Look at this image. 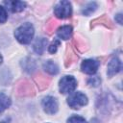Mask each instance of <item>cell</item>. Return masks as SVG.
Wrapping results in <instances>:
<instances>
[{
    "label": "cell",
    "instance_id": "15",
    "mask_svg": "<svg viewBox=\"0 0 123 123\" xmlns=\"http://www.w3.org/2000/svg\"><path fill=\"white\" fill-rule=\"evenodd\" d=\"M77 59H78L77 54H75V52L72 50V48L70 47V45H67L66 52H65V58H64V64H65V66L68 67V66L71 65Z\"/></svg>",
    "mask_w": 123,
    "mask_h": 123
},
{
    "label": "cell",
    "instance_id": "18",
    "mask_svg": "<svg viewBox=\"0 0 123 123\" xmlns=\"http://www.w3.org/2000/svg\"><path fill=\"white\" fill-rule=\"evenodd\" d=\"M12 104L11 98L3 92H0V113L7 110Z\"/></svg>",
    "mask_w": 123,
    "mask_h": 123
},
{
    "label": "cell",
    "instance_id": "29",
    "mask_svg": "<svg viewBox=\"0 0 123 123\" xmlns=\"http://www.w3.org/2000/svg\"><path fill=\"white\" fill-rule=\"evenodd\" d=\"M2 61H3V58H2V56H1V54H0V64L2 63Z\"/></svg>",
    "mask_w": 123,
    "mask_h": 123
},
{
    "label": "cell",
    "instance_id": "14",
    "mask_svg": "<svg viewBox=\"0 0 123 123\" xmlns=\"http://www.w3.org/2000/svg\"><path fill=\"white\" fill-rule=\"evenodd\" d=\"M46 45H47V39L44 38V37H37L33 45V48H34V51L38 54V55H41L45 48H46Z\"/></svg>",
    "mask_w": 123,
    "mask_h": 123
},
{
    "label": "cell",
    "instance_id": "17",
    "mask_svg": "<svg viewBox=\"0 0 123 123\" xmlns=\"http://www.w3.org/2000/svg\"><path fill=\"white\" fill-rule=\"evenodd\" d=\"M12 73L9 69L3 68L0 70V85L7 86L11 83L12 81Z\"/></svg>",
    "mask_w": 123,
    "mask_h": 123
},
{
    "label": "cell",
    "instance_id": "19",
    "mask_svg": "<svg viewBox=\"0 0 123 123\" xmlns=\"http://www.w3.org/2000/svg\"><path fill=\"white\" fill-rule=\"evenodd\" d=\"M73 44L75 45V47L77 48V50L79 52H85L86 49H87V44L86 42L85 41L84 38L80 37H76L73 40Z\"/></svg>",
    "mask_w": 123,
    "mask_h": 123
},
{
    "label": "cell",
    "instance_id": "11",
    "mask_svg": "<svg viewBox=\"0 0 123 123\" xmlns=\"http://www.w3.org/2000/svg\"><path fill=\"white\" fill-rule=\"evenodd\" d=\"M34 81H35V83L37 84L38 89L43 90V89H45V88L49 86L51 79H50L49 77H47L46 75H43V74H41V73H38V74H37V75L34 77Z\"/></svg>",
    "mask_w": 123,
    "mask_h": 123
},
{
    "label": "cell",
    "instance_id": "8",
    "mask_svg": "<svg viewBox=\"0 0 123 123\" xmlns=\"http://www.w3.org/2000/svg\"><path fill=\"white\" fill-rule=\"evenodd\" d=\"M121 66H122V64H121L120 60L118 58H116V57L112 58L110 61V62L108 63V69H107L108 76L109 77H112L113 75L117 74L121 70Z\"/></svg>",
    "mask_w": 123,
    "mask_h": 123
},
{
    "label": "cell",
    "instance_id": "26",
    "mask_svg": "<svg viewBox=\"0 0 123 123\" xmlns=\"http://www.w3.org/2000/svg\"><path fill=\"white\" fill-rule=\"evenodd\" d=\"M115 21L118 23V24H122V14L121 13H118L115 15Z\"/></svg>",
    "mask_w": 123,
    "mask_h": 123
},
{
    "label": "cell",
    "instance_id": "4",
    "mask_svg": "<svg viewBox=\"0 0 123 123\" xmlns=\"http://www.w3.org/2000/svg\"><path fill=\"white\" fill-rule=\"evenodd\" d=\"M67 104L69 105L70 108L74 110H79L87 104V97L86 94L80 91H77V92L72 93L67 98Z\"/></svg>",
    "mask_w": 123,
    "mask_h": 123
},
{
    "label": "cell",
    "instance_id": "12",
    "mask_svg": "<svg viewBox=\"0 0 123 123\" xmlns=\"http://www.w3.org/2000/svg\"><path fill=\"white\" fill-rule=\"evenodd\" d=\"M4 3L12 12H22L26 7V3L23 1H5Z\"/></svg>",
    "mask_w": 123,
    "mask_h": 123
},
{
    "label": "cell",
    "instance_id": "22",
    "mask_svg": "<svg viewBox=\"0 0 123 123\" xmlns=\"http://www.w3.org/2000/svg\"><path fill=\"white\" fill-rule=\"evenodd\" d=\"M57 25H58V22H57L56 20H54V19H49V21H48L47 24H46V32H47L49 35H51V34L54 32V30H55V28L57 27Z\"/></svg>",
    "mask_w": 123,
    "mask_h": 123
},
{
    "label": "cell",
    "instance_id": "9",
    "mask_svg": "<svg viewBox=\"0 0 123 123\" xmlns=\"http://www.w3.org/2000/svg\"><path fill=\"white\" fill-rule=\"evenodd\" d=\"M97 25H103V26H105V27H107L109 29H112L113 28V24L111 23V21L110 20V18L106 14H103L100 17H97V18L93 19L90 22V28H94Z\"/></svg>",
    "mask_w": 123,
    "mask_h": 123
},
{
    "label": "cell",
    "instance_id": "6",
    "mask_svg": "<svg viewBox=\"0 0 123 123\" xmlns=\"http://www.w3.org/2000/svg\"><path fill=\"white\" fill-rule=\"evenodd\" d=\"M99 65H100V62L98 61L92 60V59H87V60L83 61V62L81 64V69L84 73L92 75L97 72Z\"/></svg>",
    "mask_w": 123,
    "mask_h": 123
},
{
    "label": "cell",
    "instance_id": "25",
    "mask_svg": "<svg viewBox=\"0 0 123 123\" xmlns=\"http://www.w3.org/2000/svg\"><path fill=\"white\" fill-rule=\"evenodd\" d=\"M8 19V13L3 6H0V23H5Z\"/></svg>",
    "mask_w": 123,
    "mask_h": 123
},
{
    "label": "cell",
    "instance_id": "28",
    "mask_svg": "<svg viewBox=\"0 0 123 123\" xmlns=\"http://www.w3.org/2000/svg\"><path fill=\"white\" fill-rule=\"evenodd\" d=\"M90 123H99V120L96 119V118H93V119L90 120Z\"/></svg>",
    "mask_w": 123,
    "mask_h": 123
},
{
    "label": "cell",
    "instance_id": "27",
    "mask_svg": "<svg viewBox=\"0 0 123 123\" xmlns=\"http://www.w3.org/2000/svg\"><path fill=\"white\" fill-rule=\"evenodd\" d=\"M0 123H11V118H6V119L2 120Z\"/></svg>",
    "mask_w": 123,
    "mask_h": 123
},
{
    "label": "cell",
    "instance_id": "21",
    "mask_svg": "<svg viewBox=\"0 0 123 123\" xmlns=\"http://www.w3.org/2000/svg\"><path fill=\"white\" fill-rule=\"evenodd\" d=\"M101 84V78L99 76H93L87 79V85L92 87H97Z\"/></svg>",
    "mask_w": 123,
    "mask_h": 123
},
{
    "label": "cell",
    "instance_id": "24",
    "mask_svg": "<svg viewBox=\"0 0 123 123\" xmlns=\"http://www.w3.org/2000/svg\"><path fill=\"white\" fill-rule=\"evenodd\" d=\"M61 45V41L59 40V39H54V41L50 44V46L48 47V51H49V53H51V54H54V53H56L57 52V50H58V47Z\"/></svg>",
    "mask_w": 123,
    "mask_h": 123
},
{
    "label": "cell",
    "instance_id": "5",
    "mask_svg": "<svg viewBox=\"0 0 123 123\" xmlns=\"http://www.w3.org/2000/svg\"><path fill=\"white\" fill-rule=\"evenodd\" d=\"M41 106L43 108V111L48 114H54L58 111L59 104L55 97L53 96H46L42 99Z\"/></svg>",
    "mask_w": 123,
    "mask_h": 123
},
{
    "label": "cell",
    "instance_id": "10",
    "mask_svg": "<svg viewBox=\"0 0 123 123\" xmlns=\"http://www.w3.org/2000/svg\"><path fill=\"white\" fill-rule=\"evenodd\" d=\"M20 64H21L22 69H23L25 72L29 73V74H32V73H33L34 71H36V69H37V64H36L35 60L32 59V58H29V57L24 58V59L21 61Z\"/></svg>",
    "mask_w": 123,
    "mask_h": 123
},
{
    "label": "cell",
    "instance_id": "7",
    "mask_svg": "<svg viewBox=\"0 0 123 123\" xmlns=\"http://www.w3.org/2000/svg\"><path fill=\"white\" fill-rule=\"evenodd\" d=\"M16 92L19 96H33L35 94V90L30 82L24 80L20 81L16 86Z\"/></svg>",
    "mask_w": 123,
    "mask_h": 123
},
{
    "label": "cell",
    "instance_id": "2",
    "mask_svg": "<svg viewBox=\"0 0 123 123\" xmlns=\"http://www.w3.org/2000/svg\"><path fill=\"white\" fill-rule=\"evenodd\" d=\"M54 14L56 17L61 19H65L71 16L72 14V6L69 1H60L54 7Z\"/></svg>",
    "mask_w": 123,
    "mask_h": 123
},
{
    "label": "cell",
    "instance_id": "23",
    "mask_svg": "<svg viewBox=\"0 0 123 123\" xmlns=\"http://www.w3.org/2000/svg\"><path fill=\"white\" fill-rule=\"evenodd\" d=\"M67 123H87L86 121V119L82 116H79V115H72L71 117L68 118L67 120Z\"/></svg>",
    "mask_w": 123,
    "mask_h": 123
},
{
    "label": "cell",
    "instance_id": "13",
    "mask_svg": "<svg viewBox=\"0 0 123 123\" xmlns=\"http://www.w3.org/2000/svg\"><path fill=\"white\" fill-rule=\"evenodd\" d=\"M72 33H73V30H72V27L69 26V25H63L62 27H60L57 31V35L60 38L63 39V40H67L69 39L71 37H72Z\"/></svg>",
    "mask_w": 123,
    "mask_h": 123
},
{
    "label": "cell",
    "instance_id": "20",
    "mask_svg": "<svg viewBox=\"0 0 123 123\" xmlns=\"http://www.w3.org/2000/svg\"><path fill=\"white\" fill-rule=\"evenodd\" d=\"M97 9V3L96 2H90L87 5H86L84 7V9L82 10V13L85 15H90L92 12H94Z\"/></svg>",
    "mask_w": 123,
    "mask_h": 123
},
{
    "label": "cell",
    "instance_id": "16",
    "mask_svg": "<svg viewBox=\"0 0 123 123\" xmlns=\"http://www.w3.org/2000/svg\"><path fill=\"white\" fill-rule=\"evenodd\" d=\"M43 69L50 75H56L59 73V66L53 61H47L43 63Z\"/></svg>",
    "mask_w": 123,
    "mask_h": 123
},
{
    "label": "cell",
    "instance_id": "3",
    "mask_svg": "<svg viewBox=\"0 0 123 123\" xmlns=\"http://www.w3.org/2000/svg\"><path fill=\"white\" fill-rule=\"evenodd\" d=\"M76 87H77V81L71 75L63 76L59 82V89L62 94L71 93L75 90Z\"/></svg>",
    "mask_w": 123,
    "mask_h": 123
},
{
    "label": "cell",
    "instance_id": "1",
    "mask_svg": "<svg viewBox=\"0 0 123 123\" xmlns=\"http://www.w3.org/2000/svg\"><path fill=\"white\" fill-rule=\"evenodd\" d=\"M34 34H35V29L33 25L31 23H24L15 30L14 37L20 43L28 44L33 39Z\"/></svg>",
    "mask_w": 123,
    "mask_h": 123
}]
</instances>
